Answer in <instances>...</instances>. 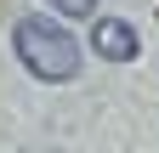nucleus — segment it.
<instances>
[{
	"mask_svg": "<svg viewBox=\"0 0 159 153\" xmlns=\"http://www.w3.org/2000/svg\"><path fill=\"white\" fill-rule=\"evenodd\" d=\"M11 51H17V63H23L34 80H46V85H63L80 74V63H85V51H80V40L63 28V23H51V17H17V28H11Z\"/></svg>",
	"mask_w": 159,
	"mask_h": 153,
	"instance_id": "nucleus-1",
	"label": "nucleus"
},
{
	"mask_svg": "<svg viewBox=\"0 0 159 153\" xmlns=\"http://www.w3.org/2000/svg\"><path fill=\"white\" fill-rule=\"evenodd\" d=\"M91 51L108 57V63H131L142 46H136V28H131V23H119V17H97V23H91Z\"/></svg>",
	"mask_w": 159,
	"mask_h": 153,
	"instance_id": "nucleus-2",
	"label": "nucleus"
},
{
	"mask_svg": "<svg viewBox=\"0 0 159 153\" xmlns=\"http://www.w3.org/2000/svg\"><path fill=\"white\" fill-rule=\"evenodd\" d=\"M51 6L63 11V17H91V11H97V0H51Z\"/></svg>",
	"mask_w": 159,
	"mask_h": 153,
	"instance_id": "nucleus-3",
	"label": "nucleus"
}]
</instances>
